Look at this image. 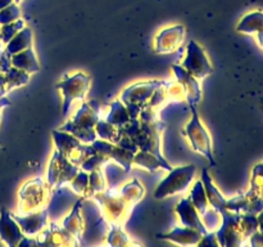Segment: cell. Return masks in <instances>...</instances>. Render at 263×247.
I'll list each match as a JSON object with an SVG mask.
<instances>
[{
	"label": "cell",
	"instance_id": "cell-1",
	"mask_svg": "<svg viewBox=\"0 0 263 247\" xmlns=\"http://www.w3.org/2000/svg\"><path fill=\"white\" fill-rule=\"evenodd\" d=\"M17 234H20V231L17 229L14 221L9 218V214L5 211H2L0 216V238L8 244H14Z\"/></svg>",
	"mask_w": 263,
	"mask_h": 247
},
{
	"label": "cell",
	"instance_id": "cell-2",
	"mask_svg": "<svg viewBox=\"0 0 263 247\" xmlns=\"http://www.w3.org/2000/svg\"><path fill=\"white\" fill-rule=\"evenodd\" d=\"M248 20H251V22H248L247 20H243V23L240 25V30H243V32H259L263 28V13L257 12L253 14L248 15Z\"/></svg>",
	"mask_w": 263,
	"mask_h": 247
},
{
	"label": "cell",
	"instance_id": "cell-3",
	"mask_svg": "<svg viewBox=\"0 0 263 247\" xmlns=\"http://www.w3.org/2000/svg\"><path fill=\"white\" fill-rule=\"evenodd\" d=\"M17 7L15 5H8V7L0 9V25L10 23L18 15Z\"/></svg>",
	"mask_w": 263,
	"mask_h": 247
},
{
	"label": "cell",
	"instance_id": "cell-4",
	"mask_svg": "<svg viewBox=\"0 0 263 247\" xmlns=\"http://www.w3.org/2000/svg\"><path fill=\"white\" fill-rule=\"evenodd\" d=\"M12 3V0H0V9H3V8L8 7V5Z\"/></svg>",
	"mask_w": 263,
	"mask_h": 247
},
{
	"label": "cell",
	"instance_id": "cell-5",
	"mask_svg": "<svg viewBox=\"0 0 263 247\" xmlns=\"http://www.w3.org/2000/svg\"><path fill=\"white\" fill-rule=\"evenodd\" d=\"M258 43L261 44V46L263 48V28L258 32Z\"/></svg>",
	"mask_w": 263,
	"mask_h": 247
},
{
	"label": "cell",
	"instance_id": "cell-6",
	"mask_svg": "<svg viewBox=\"0 0 263 247\" xmlns=\"http://www.w3.org/2000/svg\"><path fill=\"white\" fill-rule=\"evenodd\" d=\"M262 197H263V192H262Z\"/></svg>",
	"mask_w": 263,
	"mask_h": 247
}]
</instances>
